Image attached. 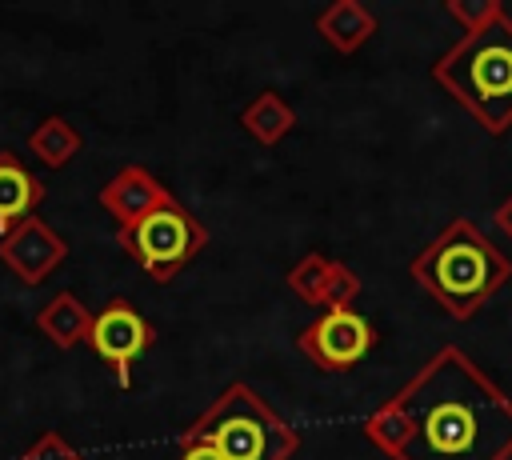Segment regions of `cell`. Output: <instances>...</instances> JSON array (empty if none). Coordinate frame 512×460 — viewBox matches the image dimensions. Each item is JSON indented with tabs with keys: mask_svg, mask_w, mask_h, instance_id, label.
<instances>
[{
	"mask_svg": "<svg viewBox=\"0 0 512 460\" xmlns=\"http://www.w3.org/2000/svg\"><path fill=\"white\" fill-rule=\"evenodd\" d=\"M400 460H504L512 404L456 352L444 348L396 400Z\"/></svg>",
	"mask_w": 512,
	"mask_h": 460,
	"instance_id": "obj_1",
	"label": "cell"
},
{
	"mask_svg": "<svg viewBox=\"0 0 512 460\" xmlns=\"http://www.w3.org/2000/svg\"><path fill=\"white\" fill-rule=\"evenodd\" d=\"M440 80L500 132L512 116V24L492 16L452 56L440 60Z\"/></svg>",
	"mask_w": 512,
	"mask_h": 460,
	"instance_id": "obj_2",
	"label": "cell"
},
{
	"mask_svg": "<svg viewBox=\"0 0 512 460\" xmlns=\"http://www.w3.org/2000/svg\"><path fill=\"white\" fill-rule=\"evenodd\" d=\"M452 312H468L472 304H480V300H488L492 296V288L504 280V260L496 256V248L484 240V236H476L464 220L460 224H452V232L448 236H440L428 252H424V260L412 268Z\"/></svg>",
	"mask_w": 512,
	"mask_h": 460,
	"instance_id": "obj_3",
	"label": "cell"
},
{
	"mask_svg": "<svg viewBox=\"0 0 512 460\" xmlns=\"http://www.w3.org/2000/svg\"><path fill=\"white\" fill-rule=\"evenodd\" d=\"M188 444H212L224 460H280L292 452V436L248 392H228L188 436Z\"/></svg>",
	"mask_w": 512,
	"mask_h": 460,
	"instance_id": "obj_4",
	"label": "cell"
},
{
	"mask_svg": "<svg viewBox=\"0 0 512 460\" xmlns=\"http://www.w3.org/2000/svg\"><path fill=\"white\" fill-rule=\"evenodd\" d=\"M120 244L152 272V276H168L176 272L200 244V228L196 220H188L172 200L152 208L148 216H140L136 224L120 228Z\"/></svg>",
	"mask_w": 512,
	"mask_h": 460,
	"instance_id": "obj_5",
	"label": "cell"
},
{
	"mask_svg": "<svg viewBox=\"0 0 512 460\" xmlns=\"http://www.w3.org/2000/svg\"><path fill=\"white\" fill-rule=\"evenodd\" d=\"M88 340H92V348L100 352V360L116 368V380L128 388V364L152 344V328H148V320H144L132 304L112 300L100 316H92Z\"/></svg>",
	"mask_w": 512,
	"mask_h": 460,
	"instance_id": "obj_6",
	"label": "cell"
},
{
	"mask_svg": "<svg viewBox=\"0 0 512 460\" xmlns=\"http://www.w3.org/2000/svg\"><path fill=\"white\" fill-rule=\"evenodd\" d=\"M64 240L40 220V216H28L20 220L16 228L0 232V260L24 280V284H40L60 260H64Z\"/></svg>",
	"mask_w": 512,
	"mask_h": 460,
	"instance_id": "obj_7",
	"label": "cell"
},
{
	"mask_svg": "<svg viewBox=\"0 0 512 460\" xmlns=\"http://www.w3.org/2000/svg\"><path fill=\"white\" fill-rule=\"evenodd\" d=\"M304 344H308L312 356L324 360V364H352V360H360L364 348L372 344V332H368V324H364L356 312H332V316H324V320L304 336Z\"/></svg>",
	"mask_w": 512,
	"mask_h": 460,
	"instance_id": "obj_8",
	"label": "cell"
},
{
	"mask_svg": "<svg viewBox=\"0 0 512 460\" xmlns=\"http://www.w3.org/2000/svg\"><path fill=\"white\" fill-rule=\"evenodd\" d=\"M44 200V184L24 168L16 152H0V232L16 228L32 216V208Z\"/></svg>",
	"mask_w": 512,
	"mask_h": 460,
	"instance_id": "obj_9",
	"label": "cell"
},
{
	"mask_svg": "<svg viewBox=\"0 0 512 460\" xmlns=\"http://www.w3.org/2000/svg\"><path fill=\"white\" fill-rule=\"evenodd\" d=\"M100 200H104V208L128 228V224H136L140 216H148L152 208H160V204H168V196L144 176V172H136V168H128V172H120L104 192H100Z\"/></svg>",
	"mask_w": 512,
	"mask_h": 460,
	"instance_id": "obj_10",
	"label": "cell"
},
{
	"mask_svg": "<svg viewBox=\"0 0 512 460\" xmlns=\"http://www.w3.org/2000/svg\"><path fill=\"white\" fill-rule=\"evenodd\" d=\"M36 324H40V332H44L52 344H60V348H72V344H80V340L92 332V316L84 312V304H80L72 292L52 296V300L40 308Z\"/></svg>",
	"mask_w": 512,
	"mask_h": 460,
	"instance_id": "obj_11",
	"label": "cell"
},
{
	"mask_svg": "<svg viewBox=\"0 0 512 460\" xmlns=\"http://www.w3.org/2000/svg\"><path fill=\"white\" fill-rule=\"evenodd\" d=\"M28 148H32V156H36L40 164H48V168H64V164L76 156V148H80V132H76L68 120L48 116V120H40V124L32 128Z\"/></svg>",
	"mask_w": 512,
	"mask_h": 460,
	"instance_id": "obj_12",
	"label": "cell"
},
{
	"mask_svg": "<svg viewBox=\"0 0 512 460\" xmlns=\"http://www.w3.org/2000/svg\"><path fill=\"white\" fill-rule=\"evenodd\" d=\"M16 460H84L64 436H56V432H44L24 456H16Z\"/></svg>",
	"mask_w": 512,
	"mask_h": 460,
	"instance_id": "obj_13",
	"label": "cell"
},
{
	"mask_svg": "<svg viewBox=\"0 0 512 460\" xmlns=\"http://www.w3.org/2000/svg\"><path fill=\"white\" fill-rule=\"evenodd\" d=\"M180 460H224V456H220L212 444H188V452H184Z\"/></svg>",
	"mask_w": 512,
	"mask_h": 460,
	"instance_id": "obj_14",
	"label": "cell"
}]
</instances>
